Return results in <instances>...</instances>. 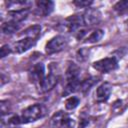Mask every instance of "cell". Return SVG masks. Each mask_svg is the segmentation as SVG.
Listing matches in <instances>:
<instances>
[{"label": "cell", "instance_id": "obj_1", "mask_svg": "<svg viewBox=\"0 0 128 128\" xmlns=\"http://www.w3.org/2000/svg\"><path fill=\"white\" fill-rule=\"evenodd\" d=\"M45 114H46V107L42 104L36 103L23 109L21 114L19 115V118L21 124H26V123L35 122L38 119L43 118Z\"/></svg>", "mask_w": 128, "mask_h": 128}, {"label": "cell", "instance_id": "obj_2", "mask_svg": "<svg viewBox=\"0 0 128 128\" xmlns=\"http://www.w3.org/2000/svg\"><path fill=\"white\" fill-rule=\"evenodd\" d=\"M69 40L64 35H57L51 38L45 45V52L49 55L58 53L68 46Z\"/></svg>", "mask_w": 128, "mask_h": 128}, {"label": "cell", "instance_id": "obj_3", "mask_svg": "<svg viewBox=\"0 0 128 128\" xmlns=\"http://www.w3.org/2000/svg\"><path fill=\"white\" fill-rule=\"evenodd\" d=\"M51 124L55 128H75L74 119L63 111H58L51 117Z\"/></svg>", "mask_w": 128, "mask_h": 128}, {"label": "cell", "instance_id": "obj_4", "mask_svg": "<svg viewBox=\"0 0 128 128\" xmlns=\"http://www.w3.org/2000/svg\"><path fill=\"white\" fill-rule=\"evenodd\" d=\"M93 68L101 73H109L118 68V60L116 57H106L95 61L93 63Z\"/></svg>", "mask_w": 128, "mask_h": 128}, {"label": "cell", "instance_id": "obj_5", "mask_svg": "<svg viewBox=\"0 0 128 128\" xmlns=\"http://www.w3.org/2000/svg\"><path fill=\"white\" fill-rule=\"evenodd\" d=\"M46 74H45V66L43 63H36L33 65L31 70L29 71V78L32 83L36 85L37 88L40 87L41 83L45 79Z\"/></svg>", "mask_w": 128, "mask_h": 128}, {"label": "cell", "instance_id": "obj_6", "mask_svg": "<svg viewBox=\"0 0 128 128\" xmlns=\"http://www.w3.org/2000/svg\"><path fill=\"white\" fill-rule=\"evenodd\" d=\"M82 19H83V23L84 26L90 27L93 25L98 24L101 21V12L96 9V8H88L86 9L82 14Z\"/></svg>", "mask_w": 128, "mask_h": 128}, {"label": "cell", "instance_id": "obj_7", "mask_svg": "<svg viewBox=\"0 0 128 128\" xmlns=\"http://www.w3.org/2000/svg\"><path fill=\"white\" fill-rule=\"evenodd\" d=\"M63 26L69 32H76L77 33L84 26L82 15L81 14H77V15H71V16H69L68 18L65 19Z\"/></svg>", "mask_w": 128, "mask_h": 128}, {"label": "cell", "instance_id": "obj_8", "mask_svg": "<svg viewBox=\"0 0 128 128\" xmlns=\"http://www.w3.org/2000/svg\"><path fill=\"white\" fill-rule=\"evenodd\" d=\"M112 92V85L109 82H104L101 85H99L95 92V99L97 102L102 103L106 102Z\"/></svg>", "mask_w": 128, "mask_h": 128}, {"label": "cell", "instance_id": "obj_9", "mask_svg": "<svg viewBox=\"0 0 128 128\" xmlns=\"http://www.w3.org/2000/svg\"><path fill=\"white\" fill-rule=\"evenodd\" d=\"M55 71L51 70L50 73L48 75H46L45 79L43 80V82L41 83L40 87L38 88L41 92H48L50 90H52L56 84L58 83V80H59V76L57 73H54Z\"/></svg>", "mask_w": 128, "mask_h": 128}, {"label": "cell", "instance_id": "obj_10", "mask_svg": "<svg viewBox=\"0 0 128 128\" xmlns=\"http://www.w3.org/2000/svg\"><path fill=\"white\" fill-rule=\"evenodd\" d=\"M37 40H34V39H30V38H21L20 40L16 41L13 45V48L12 50L15 52V53H18V54H21V53H24L26 51H28L30 48H32L33 46H35Z\"/></svg>", "mask_w": 128, "mask_h": 128}, {"label": "cell", "instance_id": "obj_11", "mask_svg": "<svg viewBox=\"0 0 128 128\" xmlns=\"http://www.w3.org/2000/svg\"><path fill=\"white\" fill-rule=\"evenodd\" d=\"M29 9H19V10H9L7 12L8 16V21L12 22H17V23H22L28 15H29Z\"/></svg>", "mask_w": 128, "mask_h": 128}, {"label": "cell", "instance_id": "obj_12", "mask_svg": "<svg viewBox=\"0 0 128 128\" xmlns=\"http://www.w3.org/2000/svg\"><path fill=\"white\" fill-rule=\"evenodd\" d=\"M36 7L38 14L41 16H48L54 9V2L53 1H44V0H39L36 1Z\"/></svg>", "mask_w": 128, "mask_h": 128}, {"label": "cell", "instance_id": "obj_13", "mask_svg": "<svg viewBox=\"0 0 128 128\" xmlns=\"http://www.w3.org/2000/svg\"><path fill=\"white\" fill-rule=\"evenodd\" d=\"M41 30H42V27L40 25H33V26H30L28 27L27 29H25L21 34L20 36L22 38H30V39H34V40H37L41 34Z\"/></svg>", "mask_w": 128, "mask_h": 128}, {"label": "cell", "instance_id": "obj_14", "mask_svg": "<svg viewBox=\"0 0 128 128\" xmlns=\"http://www.w3.org/2000/svg\"><path fill=\"white\" fill-rule=\"evenodd\" d=\"M79 76H80V68H79V66L74 64V63H70L69 66L66 69V72H65L66 82L78 80V79H80Z\"/></svg>", "mask_w": 128, "mask_h": 128}, {"label": "cell", "instance_id": "obj_15", "mask_svg": "<svg viewBox=\"0 0 128 128\" xmlns=\"http://www.w3.org/2000/svg\"><path fill=\"white\" fill-rule=\"evenodd\" d=\"M22 27V23H17V22H12V21H7L4 22L1 26V30L4 34H13L17 31L20 30Z\"/></svg>", "mask_w": 128, "mask_h": 128}, {"label": "cell", "instance_id": "obj_16", "mask_svg": "<svg viewBox=\"0 0 128 128\" xmlns=\"http://www.w3.org/2000/svg\"><path fill=\"white\" fill-rule=\"evenodd\" d=\"M8 8H15L13 10H19V9H29L32 5V2L25 1V0H11L6 2Z\"/></svg>", "mask_w": 128, "mask_h": 128}, {"label": "cell", "instance_id": "obj_17", "mask_svg": "<svg viewBox=\"0 0 128 128\" xmlns=\"http://www.w3.org/2000/svg\"><path fill=\"white\" fill-rule=\"evenodd\" d=\"M104 36V31L101 29H96L94 30L87 38H86V43H97L99 42Z\"/></svg>", "mask_w": 128, "mask_h": 128}, {"label": "cell", "instance_id": "obj_18", "mask_svg": "<svg viewBox=\"0 0 128 128\" xmlns=\"http://www.w3.org/2000/svg\"><path fill=\"white\" fill-rule=\"evenodd\" d=\"M97 82L96 77H89L81 81V86H80V91L83 93H86L87 91L90 90V88Z\"/></svg>", "mask_w": 128, "mask_h": 128}, {"label": "cell", "instance_id": "obj_19", "mask_svg": "<svg viewBox=\"0 0 128 128\" xmlns=\"http://www.w3.org/2000/svg\"><path fill=\"white\" fill-rule=\"evenodd\" d=\"M113 9L115 12L118 14H125L128 12V0H123V1H118L114 4Z\"/></svg>", "mask_w": 128, "mask_h": 128}, {"label": "cell", "instance_id": "obj_20", "mask_svg": "<svg viewBox=\"0 0 128 128\" xmlns=\"http://www.w3.org/2000/svg\"><path fill=\"white\" fill-rule=\"evenodd\" d=\"M80 103V99L76 96H70L66 101H65V108L67 110H73L75 109Z\"/></svg>", "mask_w": 128, "mask_h": 128}, {"label": "cell", "instance_id": "obj_21", "mask_svg": "<svg viewBox=\"0 0 128 128\" xmlns=\"http://www.w3.org/2000/svg\"><path fill=\"white\" fill-rule=\"evenodd\" d=\"M76 57H77L78 61H81V62L82 61H85L89 57V50L88 49H85V48H82V49L78 50Z\"/></svg>", "mask_w": 128, "mask_h": 128}, {"label": "cell", "instance_id": "obj_22", "mask_svg": "<svg viewBox=\"0 0 128 128\" xmlns=\"http://www.w3.org/2000/svg\"><path fill=\"white\" fill-rule=\"evenodd\" d=\"M73 4L78 7V8H90V6L93 4V1H88V0H77L73 1Z\"/></svg>", "mask_w": 128, "mask_h": 128}, {"label": "cell", "instance_id": "obj_23", "mask_svg": "<svg viewBox=\"0 0 128 128\" xmlns=\"http://www.w3.org/2000/svg\"><path fill=\"white\" fill-rule=\"evenodd\" d=\"M12 51H13L12 48H11L8 44H5V45H3V46L1 47V49H0V57H1V58H4L5 56H8V54H10Z\"/></svg>", "mask_w": 128, "mask_h": 128}, {"label": "cell", "instance_id": "obj_24", "mask_svg": "<svg viewBox=\"0 0 128 128\" xmlns=\"http://www.w3.org/2000/svg\"><path fill=\"white\" fill-rule=\"evenodd\" d=\"M0 107H1V114H2V116H5V114L9 113V103H8V101L2 100L1 104H0Z\"/></svg>", "mask_w": 128, "mask_h": 128}, {"label": "cell", "instance_id": "obj_25", "mask_svg": "<svg viewBox=\"0 0 128 128\" xmlns=\"http://www.w3.org/2000/svg\"><path fill=\"white\" fill-rule=\"evenodd\" d=\"M126 27H127V29H128V20L126 21Z\"/></svg>", "mask_w": 128, "mask_h": 128}]
</instances>
